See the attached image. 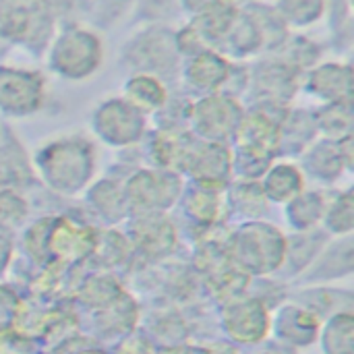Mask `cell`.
I'll return each instance as SVG.
<instances>
[{
  "instance_id": "6da1fadb",
  "label": "cell",
  "mask_w": 354,
  "mask_h": 354,
  "mask_svg": "<svg viewBox=\"0 0 354 354\" xmlns=\"http://www.w3.org/2000/svg\"><path fill=\"white\" fill-rule=\"evenodd\" d=\"M288 253L284 236L268 224H247L232 241L230 255L241 270L268 274L282 266Z\"/></svg>"
},
{
  "instance_id": "7a4b0ae2",
  "label": "cell",
  "mask_w": 354,
  "mask_h": 354,
  "mask_svg": "<svg viewBox=\"0 0 354 354\" xmlns=\"http://www.w3.org/2000/svg\"><path fill=\"white\" fill-rule=\"evenodd\" d=\"M91 147L79 141H62L52 145L44 158V172L54 189L75 193L91 174Z\"/></svg>"
},
{
  "instance_id": "3957f363",
  "label": "cell",
  "mask_w": 354,
  "mask_h": 354,
  "mask_svg": "<svg viewBox=\"0 0 354 354\" xmlns=\"http://www.w3.org/2000/svg\"><path fill=\"white\" fill-rule=\"evenodd\" d=\"M102 58L100 39L83 29H68L52 50V68L68 79L91 75Z\"/></svg>"
},
{
  "instance_id": "277c9868",
  "label": "cell",
  "mask_w": 354,
  "mask_h": 354,
  "mask_svg": "<svg viewBox=\"0 0 354 354\" xmlns=\"http://www.w3.org/2000/svg\"><path fill=\"white\" fill-rule=\"evenodd\" d=\"M272 328L266 305L257 299H239L224 309V330L241 344H253L268 336Z\"/></svg>"
},
{
  "instance_id": "5b68a950",
  "label": "cell",
  "mask_w": 354,
  "mask_h": 354,
  "mask_svg": "<svg viewBox=\"0 0 354 354\" xmlns=\"http://www.w3.org/2000/svg\"><path fill=\"white\" fill-rule=\"evenodd\" d=\"M44 81L35 73L0 68V108L15 114H29L41 106Z\"/></svg>"
},
{
  "instance_id": "8992f818",
  "label": "cell",
  "mask_w": 354,
  "mask_h": 354,
  "mask_svg": "<svg viewBox=\"0 0 354 354\" xmlns=\"http://www.w3.org/2000/svg\"><path fill=\"white\" fill-rule=\"evenodd\" d=\"M95 129L102 139L112 145H129L137 141L143 133V118L137 108L129 102L112 100L100 108L95 114Z\"/></svg>"
},
{
  "instance_id": "52a82bcc",
  "label": "cell",
  "mask_w": 354,
  "mask_h": 354,
  "mask_svg": "<svg viewBox=\"0 0 354 354\" xmlns=\"http://www.w3.org/2000/svg\"><path fill=\"white\" fill-rule=\"evenodd\" d=\"M46 247L60 266L75 263L93 251L95 234L91 228L75 224L68 218H58V222H54V228L46 236Z\"/></svg>"
},
{
  "instance_id": "ba28073f",
  "label": "cell",
  "mask_w": 354,
  "mask_h": 354,
  "mask_svg": "<svg viewBox=\"0 0 354 354\" xmlns=\"http://www.w3.org/2000/svg\"><path fill=\"white\" fill-rule=\"evenodd\" d=\"M193 120L201 135L218 141L228 137V133L239 127L241 108L226 95H209L193 108Z\"/></svg>"
},
{
  "instance_id": "9c48e42d",
  "label": "cell",
  "mask_w": 354,
  "mask_h": 354,
  "mask_svg": "<svg viewBox=\"0 0 354 354\" xmlns=\"http://www.w3.org/2000/svg\"><path fill=\"white\" fill-rule=\"evenodd\" d=\"M278 338L292 346H309L319 336V315L307 307L286 305L278 311L274 322Z\"/></svg>"
},
{
  "instance_id": "30bf717a",
  "label": "cell",
  "mask_w": 354,
  "mask_h": 354,
  "mask_svg": "<svg viewBox=\"0 0 354 354\" xmlns=\"http://www.w3.org/2000/svg\"><path fill=\"white\" fill-rule=\"evenodd\" d=\"M236 141H239L241 149H245V151H255L261 156H274L282 137H280L278 124L270 116L253 112V114H247L245 118L239 120Z\"/></svg>"
},
{
  "instance_id": "8fae6325",
  "label": "cell",
  "mask_w": 354,
  "mask_h": 354,
  "mask_svg": "<svg viewBox=\"0 0 354 354\" xmlns=\"http://www.w3.org/2000/svg\"><path fill=\"white\" fill-rule=\"evenodd\" d=\"M309 89L330 102H351L353 71L342 64H324L311 73Z\"/></svg>"
},
{
  "instance_id": "7c38bea8",
  "label": "cell",
  "mask_w": 354,
  "mask_h": 354,
  "mask_svg": "<svg viewBox=\"0 0 354 354\" xmlns=\"http://www.w3.org/2000/svg\"><path fill=\"white\" fill-rule=\"evenodd\" d=\"M156 176L158 174H153V172H145V174H137L129 183V195H131V199L133 201H141V205L147 207V209H156V207L164 205L162 203L164 197L166 199H170V197L174 199V193L180 187L174 176H166L164 174L162 180H160V185H158V189H153Z\"/></svg>"
},
{
  "instance_id": "4fadbf2b",
  "label": "cell",
  "mask_w": 354,
  "mask_h": 354,
  "mask_svg": "<svg viewBox=\"0 0 354 354\" xmlns=\"http://www.w3.org/2000/svg\"><path fill=\"white\" fill-rule=\"evenodd\" d=\"M228 71V62L222 56H218L212 50H205L201 54H195L187 68V75L191 83L197 85L199 89H216L226 81Z\"/></svg>"
},
{
  "instance_id": "5bb4252c",
  "label": "cell",
  "mask_w": 354,
  "mask_h": 354,
  "mask_svg": "<svg viewBox=\"0 0 354 354\" xmlns=\"http://www.w3.org/2000/svg\"><path fill=\"white\" fill-rule=\"evenodd\" d=\"M301 191H303V174L299 172V168L290 164L274 166L263 183V195H268V199L278 203L295 199Z\"/></svg>"
},
{
  "instance_id": "9a60e30c",
  "label": "cell",
  "mask_w": 354,
  "mask_h": 354,
  "mask_svg": "<svg viewBox=\"0 0 354 354\" xmlns=\"http://www.w3.org/2000/svg\"><path fill=\"white\" fill-rule=\"evenodd\" d=\"M127 102L139 112H153L166 102V89L156 77L137 75L127 83Z\"/></svg>"
},
{
  "instance_id": "2e32d148",
  "label": "cell",
  "mask_w": 354,
  "mask_h": 354,
  "mask_svg": "<svg viewBox=\"0 0 354 354\" xmlns=\"http://www.w3.org/2000/svg\"><path fill=\"white\" fill-rule=\"evenodd\" d=\"M353 313H336L322 334L324 354H353Z\"/></svg>"
},
{
  "instance_id": "e0dca14e",
  "label": "cell",
  "mask_w": 354,
  "mask_h": 354,
  "mask_svg": "<svg viewBox=\"0 0 354 354\" xmlns=\"http://www.w3.org/2000/svg\"><path fill=\"white\" fill-rule=\"evenodd\" d=\"M176 243V234H174V226H170L168 222H160L158 218H151L149 222H141L139 224V234H137V245H141V249L149 255H162L166 251H170Z\"/></svg>"
},
{
  "instance_id": "ac0fdd59",
  "label": "cell",
  "mask_w": 354,
  "mask_h": 354,
  "mask_svg": "<svg viewBox=\"0 0 354 354\" xmlns=\"http://www.w3.org/2000/svg\"><path fill=\"white\" fill-rule=\"evenodd\" d=\"M319 127L332 139L348 137L353 127L351 102H330V106L324 108V112L319 114Z\"/></svg>"
},
{
  "instance_id": "d6986e66",
  "label": "cell",
  "mask_w": 354,
  "mask_h": 354,
  "mask_svg": "<svg viewBox=\"0 0 354 354\" xmlns=\"http://www.w3.org/2000/svg\"><path fill=\"white\" fill-rule=\"evenodd\" d=\"M290 222L301 228V230H307L311 228L319 218H324V195L322 193H307V195H301L299 199H290Z\"/></svg>"
},
{
  "instance_id": "ffe728a7",
  "label": "cell",
  "mask_w": 354,
  "mask_h": 354,
  "mask_svg": "<svg viewBox=\"0 0 354 354\" xmlns=\"http://www.w3.org/2000/svg\"><path fill=\"white\" fill-rule=\"evenodd\" d=\"M83 301L87 305H100V307H110L114 301H118L122 297L120 286L116 284V280L108 278V276H97L93 280H89L83 288Z\"/></svg>"
},
{
  "instance_id": "44dd1931",
  "label": "cell",
  "mask_w": 354,
  "mask_h": 354,
  "mask_svg": "<svg viewBox=\"0 0 354 354\" xmlns=\"http://www.w3.org/2000/svg\"><path fill=\"white\" fill-rule=\"evenodd\" d=\"M326 226L334 234H351L353 232V193L351 191L338 195V199L328 207Z\"/></svg>"
},
{
  "instance_id": "7402d4cb",
  "label": "cell",
  "mask_w": 354,
  "mask_h": 354,
  "mask_svg": "<svg viewBox=\"0 0 354 354\" xmlns=\"http://www.w3.org/2000/svg\"><path fill=\"white\" fill-rule=\"evenodd\" d=\"M326 0H280V12L295 25H307L322 17Z\"/></svg>"
},
{
  "instance_id": "603a6c76",
  "label": "cell",
  "mask_w": 354,
  "mask_h": 354,
  "mask_svg": "<svg viewBox=\"0 0 354 354\" xmlns=\"http://www.w3.org/2000/svg\"><path fill=\"white\" fill-rule=\"evenodd\" d=\"M201 189L203 191L191 199V214L197 216L201 222H216L222 212L220 199L212 193L214 189H207V187H201Z\"/></svg>"
},
{
  "instance_id": "cb8c5ba5",
  "label": "cell",
  "mask_w": 354,
  "mask_h": 354,
  "mask_svg": "<svg viewBox=\"0 0 354 354\" xmlns=\"http://www.w3.org/2000/svg\"><path fill=\"white\" fill-rule=\"evenodd\" d=\"M31 344L17 330H0V354H29Z\"/></svg>"
},
{
  "instance_id": "d4e9b609",
  "label": "cell",
  "mask_w": 354,
  "mask_h": 354,
  "mask_svg": "<svg viewBox=\"0 0 354 354\" xmlns=\"http://www.w3.org/2000/svg\"><path fill=\"white\" fill-rule=\"evenodd\" d=\"M17 309H19V301L12 295V290L0 286V326L6 324L8 319H12Z\"/></svg>"
},
{
  "instance_id": "484cf974",
  "label": "cell",
  "mask_w": 354,
  "mask_h": 354,
  "mask_svg": "<svg viewBox=\"0 0 354 354\" xmlns=\"http://www.w3.org/2000/svg\"><path fill=\"white\" fill-rule=\"evenodd\" d=\"M116 354H156V351H153V346H151L145 338H141V336H131V338H127V340L118 346Z\"/></svg>"
},
{
  "instance_id": "4316f807",
  "label": "cell",
  "mask_w": 354,
  "mask_h": 354,
  "mask_svg": "<svg viewBox=\"0 0 354 354\" xmlns=\"http://www.w3.org/2000/svg\"><path fill=\"white\" fill-rule=\"evenodd\" d=\"M185 2V6L189 8V10H193V12H205V10H209V8H214L216 4H220V2H224V0H183Z\"/></svg>"
},
{
  "instance_id": "83f0119b",
  "label": "cell",
  "mask_w": 354,
  "mask_h": 354,
  "mask_svg": "<svg viewBox=\"0 0 354 354\" xmlns=\"http://www.w3.org/2000/svg\"><path fill=\"white\" fill-rule=\"evenodd\" d=\"M8 257H10V243L4 236H0V272L8 263Z\"/></svg>"
},
{
  "instance_id": "f1b7e54d",
  "label": "cell",
  "mask_w": 354,
  "mask_h": 354,
  "mask_svg": "<svg viewBox=\"0 0 354 354\" xmlns=\"http://www.w3.org/2000/svg\"><path fill=\"white\" fill-rule=\"evenodd\" d=\"M205 354H239V353H236V348H232V346H228V344H216V346H212L209 351H205Z\"/></svg>"
},
{
  "instance_id": "f546056e",
  "label": "cell",
  "mask_w": 354,
  "mask_h": 354,
  "mask_svg": "<svg viewBox=\"0 0 354 354\" xmlns=\"http://www.w3.org/2000/svg\"><path fill=\"white\" fill-rule=\"evenodd\" d=\"M75 354H104V353H102V351H89V348H87V351H79V353H75Z\"/></svg>"
},
{
  "instance_id": "4dcf8cb0",
  "label": "cell",
  "mask_w": 354,
  "mask_h": 354,
  "mask_svg": "<svg viewBox=\"0 0 354 354\" xmlns=\"http://www.w3.org/2000/svg\"><path fill=\"white\" fill-rule=\"evenodd\" d=\"M228 4H243V2H251V0H224Z\"/></svg>"
},
{
  "instance_id": "1f68e13d",
  "label": "cell",
  "mask_w": 354,
  "mask_h": 354,
  "mask_svg": "<svg viewBox=\"0 0 354 354\" xmlns=\"http://www.w3.org/2000/svg\"><path fill=\"white\" fill-rule=\"evenodd\" d=\"M263 354H270V353H263Z\"/></svg>"
}]
</instances>
